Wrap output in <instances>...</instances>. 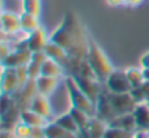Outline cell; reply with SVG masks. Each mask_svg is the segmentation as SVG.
Instances as JSON below:
<instances>
[{
	"label": "cell",
	"instance_id": "6da1fadb",
	"mask_svg": "<svg viewBox=\"0 0 149 138\" xmlns=\"http://www.w3.org/2000/svg\"><path fill=\"white\" fill-rule=\"evenodd\" d=\"M50 39L61 45L70 57L85 60L88 57L91 36L85 25L73 12H66L58 28L50 35Z\"/></svg>",
	"mask_w": 149,
	"mask_h": 138
},
{
	"label": "cell",
	"instance_id": "7a4b0ae2",
	"mask_svg": "<svg viewBox=\"0 0 149 138\" xmlns=\"http://www.w3.org/2000/svg\"><path fill=\"white\" fill-rule=\"evenodd\" d=\"M89 65L92 67V70L97 76V80L100 83H105L107 77L116 70L113 62L108 60L105 52L101 49V47L91 38L89 41V49H88V57H86Z\"/></svg>",
	"mask_w": 149,
	"mask_h": 138
},
{
	"label": "cell",
	"instance_id": "3957f363",
	"mask_svg": "<svg viewBox=\"0 0 149 138\" xmlns=\"http://www.w3.org/2000/svg\"><path fill=\"white\" fill-rule=\"evenodd\" d=\"M64 84H66V90H67V95H69L70 108L84 111L92 118L97 116V105L81 90L76 80H74L72 76H66Z\"/></svg>",
	"mask_w": 149,
	"mask_h": 138
},
{
	"label": "cell",
	"instance_id": "277c9868",
	"mask_svg": "<svg viewBox=\"0 0 149 138\" xmlns=\"http://www.w3.org/2000/svg\"><path fill=\"white\" fill-rule=\"evenodd\" d=\"M110 103L116 112V115H126V113H132L134 111V108L137 106L136 100L133 99V96L130 93H111L107 90ZM116 116V118H117Z\"/></svg>",
	"mask_w": 149,
	"mask_h": 138
},
{
	"label": "cell",
	"instance_id": "5b68a950",
	"mask_svg": "<svg viewBox=\"0 0 149 138\" xmlns=\"http://www.w3.org/2000/svg\"><path fill=\"white\" fill-rule=\"evenodd\" d=\"M104 86L111 93H130L133 89L129 79H127L126 70H114L107 77Z\"/></svg>",
	"mask_w": 149,
	"mask_h": 138
},
{
	"label": "cell",
	"instance_id": "8992f818",
	"mask_svg": "<svg viewBox=\"0 0 149 138\" xmlns=\"http://www.w3.org/2000/svg\"><path fill=\"white\" fill-rule=\"evenodd\" d=\"M76 80L81 90L97 105V100L102 92V83H100L97 79H88V77H73Z\"/></svg>",
	"mask_w": 149,
	"mask_h": 138
},
{
	"label": "cell",
	"instance_id": "52a82bcc",
	"mask_svg": "<svg viewBox=\"0 0 149 138\" xmlns=\"http://www.w3.org/2000/svg\"><path fill=\"white\" fill-rule=\"evenodd\" d=\"M31 55L32 52L29 49H22V48H15L3 61H2V67H8V68H18L22 65H28V62L31 61Z\"/></svg>",
	"mask_w": 149,
	"mask_h": 138
},
{
	"label": "cell",
	"instance_id": "ba28073f",
	"mask_svg": "<svg viewBox=\"0 0 149 138\" xmlns=\"http://www.w3.org/2000/svg\"><path fill=\"white\" fill-rule=\"evenodd\" d=\"M2 95H10L13 96L19 90V80L16 74V68H8L2 67Z\"/></svg>",
	"mask_w": 149,
	"mask_h": 138
},
{
	"label": "cell",
	"instance_id": "9c48e42d",
	"mask_svg": "<svg viewBox=\"0 0 149 138\" xmlns=\"http://www.w3.org/2000/svg\"><path fill=\"white\" fill-rule=\"evenodd\" d=\"M29 109H32L34 112H37L38 115H41L42 118L48 119V121H54L53 118V109H51V103L48 100V96L40 95L37 93L29 105Z\"/></svg>",
	"mask_w": 149,
	"mask_h": 138
},
{
	"label": "cell",
	"instance_id": "30bf717a",
	"mask_svg": "<svg viewBox=\"0 0 149 138\" xmlns=\"http://www.w3.org/2000/svg\"><path fill=\"white\" fill-rule=\"evenodd\" d=\"M50 41V36L47 35V32L40 26L37 28L34 32L28 34V38H26V42H28V48L31 52H37V51H44L45 45L48 44Z\"/></svg>",
	"mask_w": 149,
	"mask_h": 138
},
{
	"label": "cell",
	"instance_id": "8fae6325",
	"mask_svg": "<svg viewBox=\"0 0 149 138\" xmlns=\"http://www.w3.org/2000/svg\"><path fill=\"white\" fill-rule=\"evenodd\" d=\"M0 22H2V32L15 35L21 29V15L13 13V12H3L0 16Z\"/></svg>",
	"mask_w": 149,
	"mask_h": 138
},
{
	"label": "cell",
	"instance_id": "7c38bea8",
	"mask_svg": "<svg viewBox=\"0 0 149 138\" xmlns=\"http://www.w3.org/2000/svg\"><path fill=\"white\" fill-rule=\"evenodd\" d=\"M44 51H45V54H47L48 58H51V60L60 62L61 65H64V64L67 62V60L70 58L69 52H67L61 45H58L57 42H54V41H51V39H50L48 44L45 45Z\"/></svg>",
	"mask_w": 149,
	"mask_h": 138
},
{
	"label": "cell",
	"instance_id": "4fadbf2b",
	"mask_svg": "<svg viewBox=\"0 0 149 138\" xmlns=\"http://www.w3.org/2000/svg\"><path fill=\"white\" fill-rule=\"evenodd\" d=\"M133 116H134L137 129L149 132V106H148V103H137V106L133 111Z\"/></svg>",
	"mask_w": 149,
	"mask_h": 138
},
{
	"label": "cell",
	"instance_id": "5bb4252c",
	"mask_svg": "<svg viewBox=\"0 0 149 138\" xmlns=\"http://www.w3.org/2000/svg\"><path fill=\"white\" fill-rule=\"evenodd\" d=\"M58 80H60V79H56V77L40 76L38 79H35L38 93H40V95H44V96H50V95H53L54 90H56L57 86H58Z\"/></svg>",
	"mask_w": 149,
	"mask_h": 138
},
{
	"label": "cell",
	"instance_id": "9a60e30c",
	"mask_svg": "<svg viewBox=\"0 0 149 138\" xmlns=\"http://www.w3.org/2000/svg\"><path fill=\"white\" fill-rule=\"evenodd\" d=\"M64 68L60 62L51 60V58H47L45 62L42 64L41 67V76H48V77H56V79H61L64 76Z\"/></svg>",
	"mask_w": 149,
	"mask_h": 138
},
{
	"label": "cell",
	"instance_id": "2e32d148",
	"mask_svg": "<svg viewBox=\"0 0 149 138\" xmlns=\"http://www.w3.org/2000/svg\"><path fill=\"white\" fill-rule=\"evenodd\" d=\"M108 125H110V126H116V128L126 129V131H129V132H134V131H137V126H136V121H134L133 112H132V113H126V115H118V116L114 118Z\"/></svg>",
	"mask_w": 149,
	"mask_h": 138
},
{
	"label": "cell",
	"instance_id": "e0dca14e",
	"mask_svg": "<svg viewBox=\"0 0 149 138\" xmlns=\"http://www.w3.org/2000/svg\"><path fill=\"white\" fill-rule=\"evenodd\" d=\"M21 121L24 124H26L28 126L34 128V126H47V124L50 122L48 119L42 118L41 115H38L37 112H34L32 109H25L21 113Z\"/></svg>",
	"mask_w": 149,
	"mask_h": 138
},
{
	"label": "cell",
	"instance_id": "ac0fdd59",
	"mask_svg": "<svg viewBox=\"0 0 149 138\" xmlns=\"http://www.w3.org/2000/svg\"><path fill=\"white\" fill-rule=\"evenodd\" d=\"M54 122H57L63 129H66V131H67V132H70V134L78 135V134L81 132V129H79V126H78L76 121L73 119V116H72V113H70L69 111H67L66 113H63V115H60V116L54 118Z\"/></svg>",
	"mask_w": 149,
	"mask_h": 138
},
{
	"label": "cell",
	"instance_id": "d6986e66",
	"mask_svg": "<svg viewBox=\"0 0 149 138\" xmlns=\"http://www.w3.org/2000/svg\"><path fill=\"white\" fill-rule=\"evenodd\" d=\"M37 28H40V21L37 16L34 15H29V13H25L22 12L21 13V29L26 34H31L34 32Z\"/></svg>",
	"mask_w": 149,
	"mask_h": 138
},
{
	"label": "cell",
	"instance_id": "ffe728a7",
	"mask_svg": "<svg viewBox=\"0 0 149 138\" xmlns=\"http://www.w3.org/2000/svg\"><path fill=\"white\" fill-rule=\"evenodd\" d=\"M72 134L67 132L66 129H63L57 122L50 121L45 126V137L47 138H69Z\"/></svg>",
	"mask_w": 149,
	"mask_h": 138
},
{
	"label": "cell",
	"instance_id": "44dd1931",
	"mask_svg": "<svg viewBox=\"0 0 149 138\" xmlns=\"http://www.w3.org/2000/svg\"><path fill=\"white\" fill-rule=\"evenodd\" d=\"M126 74H127V79L132 84L133 89L136 87H140L145 84V79H143V71L142 68H136V67H130V68H126Z\"/></svg>",
	"mask_w": 149,
	"mask_h": 138
},
{
	"label": "cell",
	"instance_id": "7402d4cb",
	"mask_svg": "<svg viewBox=\"0 0 149 138\" xmlns=\"http://www.w3.org/2000/svg\"><path fill=\"white\" fill-rule=\"evenodd\" d=\"M69 112L72 113L73 119L76 121V124H78L79 129H86V128L89 126L92 116H89L86 112H84V111H79V109H74V108H70V109H69Z\"/></svg>",
	"mask_w": 149,
	"mask_h": 138
},
{
	"label": "cell",
	"instance_id": "603a6c76",
	"mask_svg": "<svg viewBox=\"0 0 149 138\" xmlns=\"http://www.w3.org/2000/svg\"><path fill=\"white\" fill-rule=\"evenodd\" d=\"M22 9L25 13L40 18L41 15V2L40 0H22Z\"/></svg>",
	"mask_w": 149,
	"mask_h": 138
},
{
	"label": "cell",
	"instance_id": "cb8c5ba5",
	"mask_svg": "<svg viewBox=\"0 0 149 138\" xmlns=\"http://www.w3.org/2000/svg\"><path fill=\"white\" fill-rule=\"evenodd\" d=\"M102 138H133V132H129L126 129H121V128H116V126H110L108 125Z\"/></svg>",
	"mask_w": 149,
	"mask_h": 138
},
{
	"label": "cell",
	"instance_id": "d4e9b609",
	"mask_svg": "<svg viewBox=\"0 0 149 138\" xmlns=\"http://www.w3.org/2000/svg\"><path fill=\"white\" fill-rule=\"evenodd\" d=\"M13 134L18 137V138H29V134H31V126H28L26 124H24L22 121H19L15 128H13Z\"/></svg>",
	"mask_w": 149,
	"mask_h": 138
},
{
	"label": "cell",
	"instance_id": "484cf974",
	"mask_svg": "<svg viewBox=\"0 0 149 138\" xmlns=\"http://www.w3.org/2000/svg\"><path fill=\"white\" fill-rule=\"evenodd\" d=\"M41 67H42V64H38L32 60L28 62L26 68H28V74H29L31 79H38L41 76Z\"/></svg>",
	"mask_w": 149,
	"mask_h": 138
},
{
	"label": "cell",
	"instance_id": "4316f807",
	"mask_svg": "<svg viewBox=\"0 0 149 138\" xmlns=\"http://www.w3.org/2000/svg\"><path fill=\"white\" fill-rule=\"evenodd\" d=\"M29 138H47L45 137V126H34V128H31Z\"/></svg>",
	"mask_w": 149,
	"mask_h": 138
},
{
	"label": "cell",
	"instance_id": "83f0119b",
	"mask_svg": "<svg viewBox=\"0 0 149 138\" xmlns=\"http://www.w3.org/2000/svg\"><path fill=\"white\" fill-rule=\"evenodd\" d=\"M140 67H142V68H149V51L145 52V54L140 57Z\"/></svg>",
	"mask_w": 149,
	"mask_h": 138
},
{
	"label": "cell",
	"instance_id": "f1b7e54d",
	"mask_svg": "<svg viewBox=\"0 0 149 138\" xmlns=\"http://www.w3.org/2000/svg\"><path fill=\"white\" fill-rule=\"evenodd\" d=\"M2 138H18L13 131H6V129H2Z\"/></svg>",
	"mask_w": 149,
	"mask_h": 138
},
{
	"label": "cell",
	"instance_id": "f546056e",
	"mask_svg": "<svg viewBox=\"0 0 149 138\" xmlns=\"http://www.w3.org/2000/svg\"><path fill=\"white\" fill-rule=\"evenodd\" d=\"M148 137V132H145V131H134L133 132V138H146Z\"/></svg>",
	"mask_w": 149,
	"mask_h": 138
},
{
	"label": "cell",
	"instance_id": "4dcf8cb0",
	"mask_svg": "<svg viewBox=\"0 0 149 138\" xmlns=\"http://www.w3.org/2000/svg\"><path fill=\"white\" fill-rule=\"evenodd\" d=\"M110 6H120V5H124L123 0H107Z\"/></svg>",
	"mask_w": 149,
	"mask_h": 138
},
{
	"label": "cell",
	"instance_id": "1f68e13d",
	"mask_svg": "<svg viewBox=\"0 0 149 138\" xmlns=\"http://www.w3.org/2000/svg\"><path fill=\"white\" fill-rule=\"evenodd\" d=\"M142 71H143V79H145V82H149V68H142Z\"/></svg>",
	"mask_w": 149,
	"mask_h": 138
},
{
	"label": "cell",
	"instance_id": "d6a6232c",
	"mask_svg": "<svg viewBox=\"0 0 149 138\" xmlns=\"http://www.w3.org/2000/svg\"><path fill=\"white\" fill-rule=\"evenodd\" d=\"M143 2V0H133V3H132V6H137V5H140Z\"/></svg>",
	"mask_w": 149,
	"mask_h": 138
},
{
	"label": "cell",
	"instance_id": "836d02e7",
	"mask_svg": "<svg viewBox=\"0 0 149 138\" xmlns=\"http://www.w3.org/2000/svg\"><path fill=\"white\" fill-rule=\"evenodd\" d=\"M123 2H124V5H127V6H132L133 0H123Z\"/></svg>",
	"mask_w": 149,
	"mask_h": 138
},
{
	"label": "cell",
	"instance_id": "e575fe53",
	"mask_svg": "<svg viewBox=\"0 0 149 138\" xmlns=\"http://www.w3.org/2000/svg\"><path fill=\"white\" fill-rule=\"evenodd\" d=\"M146 138H149V132H148V137H146Z\"/></svg>",
	"mask_w": 149,
	"mask_h": 138
},
{
	"label": "cell",
	"instance_id": "d590c367",
	"mask_svg": "<svg viewBox=\"0 0 149 138\" xmlns=\"http://www.w3.org/2000/svg\"><path fill=\"white\" fill-rule=\"evenodd\" d=\"M148 106H149V102H148Z\"/></svg>",
	"mask_w": 149,
	"mask_h": 138
}]
</instances>
